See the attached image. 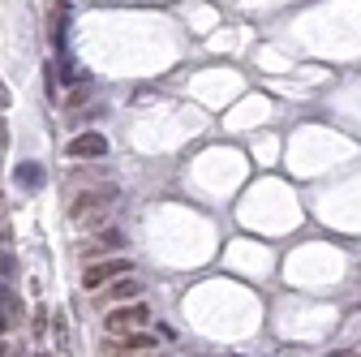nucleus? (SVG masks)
<instances>
[{"label": "nucleus", "instance_id": "nucleus-1", "mask_svg": "<svg viewBox=\"0 0 361 357\" xmlns=\"http://www.w3.org/2000/svg\"><path fill=\"white\" fill-rule=\"evenodd\" d=\"M116 198H121V194H116L112 186L90 190V194H82V198H73V202H69V219H73V224H90V219H99Z\"/></svg>", "mask_w": 361, "mask_h": 357}, {"label": "nucleus", "instance_id": "nucleus-2", "mask_svg": "<svg viewBox=\"0 0 361 357\" xmlns=\"http://www.w3.org/2000/svg\"><path fill=\"white\" fill-rule=\"evenodd\" d=\"M129 267H133L129 258H104V262H90L86 272H82V284H86V289H99V284H108V280H121Z\"/></svg>", "mask_w": 361, "mask_h": 357}, {"label": "nucleus", "instance_id": "nucleus-3", "mask_svg": "<svg viewBox=\"0 0 361 357\" xmlns=\"http://www.w3.org/2000/svg\"><path fill=\"white\" fill-rule=\"evenodd\" d=\"M151 319V310L142 305V301H129V305H121V310H112V315L104 319V327L108 332H116V336H125L129 327H142Z\"/></svg>", "mask_w": 361, "mask_h": 357}, {"label": "nucleus", "instance_id": "nucleus-4", "mask_svg": "<svg viewBox=\"0 0 361 357\" xmlns=\"http://www.w3.org/2000/svg\"><path fill=\"white\" fill-rule=\"evenodd\" d=\"M65 155H69V159H99V155H108V138H104L99 129L78 133V138L65 143Z\"/></svg>", "mask_w": 361, "mask_h": 357}, {"label": "nucleus", "instance_id": "nucleus-5", "mask_svg": "<svg viewBox=\"0 0 361 357\" xmlns=\"http://www.w3.org/2000/svg\"><path fill=\"white\" fill-rule=\"evenodd\" d=\"M56 78H61L65 86H73V91H78V86H90V73L69 56V48H65V52H56Z\"/></svg>", "mask_w": 361, "mask_h": 357}, {"label": "nucleus", "instance_id": "nucleus-6", "mask_svg": "<svg viewBox=\"0 0 361 357\" xmlns=\"http://www.w3.org/2000/svg\"><path fill=\"white\" fill-rule=\"evenodd\" d=\"M13 181H18L22 190H43L48 172H43V164H35V159H22V164L13 168Z\"/></svg>", "mask_w": 361, "mask_h": 357}, {"label": "nucleus", "instance_id": "nucleus-7", "mask_svg": "<svg viewBox=\"0 0 361 357\" xmlns=\"http://www.w3.org/2000/svg\"><path fill=\"white\" fill-rule=\"evenodd\" d=\"M133 293H142V289H138V280H125V276H121V280L112 284V293H108V297H116V301H133Z\"/></svg>", "mask_w": 361, "mask_h": 357}, {"label": "nucleus", "instance_id": "nucleus-8", "mask_svg": "<svg viewBox=\"0 0 361 357\" xmlns=\"http://www.w3.org/2000/svg\"><path fill=\"white\" fill-rule=\"evenodd\" d=\"M155 344V336H147V332H138V336H125V349L133 353V349H151Z\"/></svg>", "mask_w": 361, "mask_h": 357}, {"label": "nucleus", "instance_id": "nucleus-9", "mask_svg": "<svg viewBox=\"0 0 361 357\" xmlns=\"http://www.w3.org/2000/svg\"><path fill=\"white\" fill-rule=\"evenodd\" d=\"M56 344H61V349L69 344V323H65V315H56Z\"/></svg>", "mask_w": 361, "mask_h": 357}, {"label": "nucleus", "instance_id": "nucleus-10", "mask_svg": "<svg viewBox=\"0 0 361 357\" xmlns=\"http://www.w3.org/2000/svg\"><path fill=\"white\" fill-rule=\"evenodd\" d=\"M0 276H5V280L13 276V258H9V254H0Z\"/></svg>", "mask_w": 361, "mask_h": 357}, {"label": "nucleus", "instance_id": "nucleus-11", "mask_svg": "<svg viewBox=\"0 0 361 357\" xmlns=\"http://www.w3.org/2000/svg\"><path fill=\"white\" fill-rule=\"evenodd\" d=\"M13 99H9V91H5V82H0V108H9Z\"/></svg>", "mask_w": 361, "mask_h": 357}, {"label": "nucleus", "instance_id": "nucleus-12", "mask_svg": "<svg viewBox=\"0 0 361 357\" xmlns=\"http://www.w3.org/2000/svg\"><path fill=\"white\" fill-rule=\"evenodd\" d=\"M0 357H9V349H5V340H0Z\"/></svg>", "mask_w": 361, "mask_h": 357}, {"label": "nucleus", "instance_id": "nucleus-13", "mask_svg": "<svg viewBox=\"0 0 361 357\" xmlns=\"http://www.w3.org/2000/svg\"><path fill=\"white\" fill-rule=\"evenodd\" d=\"M39 357H48V353H39Z\"/></svg>", "mask_w": 361, "mask_h": 357}]
</instances>
